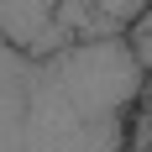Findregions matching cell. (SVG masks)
<instances>
[{"label": "cell", "instance_id": "2", "mask_svg": "<svg viewBox=\"0 0 152 152\" xmlns=\"http://www.w3.org/2000/svg\"><path fill=\"white\" fill-rule=\"evenodd\" d=\"M0 37L31 58L79 47V37L63 26V0H0Z\"/></svg>", "mask_w": 152, "mask_h": 152}, {"label": "cell", "instance_id": "3", "mask_svg": "<svg viewBox=\"0 0 152 152\" xmlns=\"http://www.w3.org/2000/svg\"><path fill=\"white\" fill-rule=\"evenodd\" d=\"M79 5H89V11H94V16H105L115 31H126V26H131V21L152 5V0H79Z\"/></svg>", "mask_w": 152, "mask_h": 152}, {"label": "cell", "instance_id": "5", "mask_svg": "<svg viewBox=\"0 0 152 152\" xmlns=\"http://www.w3.org/2000/svg\"><path fill=\"white\" fill-rule=\"evenodd\" d=\"M121 152H147V147H121Z\"/></svg>", "mask_w": 152, "mask_h": 152}, {"label": "cell", "instance_id": "4", "mask_svg": "<svg viewBox=\"0 0 152 152\" xmlns=\"http://www.w3.org/2000/svg\"><path fill=\"white\" fill-rule=\"evenodd\" d=\"M126 42H131V53L142 58V68L152 74V5L137 16V21H131V26H126Z\"/></svg>", "mask_w": 152, "mask_h": 152}, {"label": "cell", "instance_id": "1", "mask_svg": "<svg viewBox=\"0 0 152 152\" xmlns=\"http://www.w3.org/2000/svg\"><path fill=\"white\" fill-rule=\"evenodd\" d=\"M126 37L31 58L0 37V152H121L147 94Z\"/></svg>", "mask_w": 152, "mask_h": 152}]
</instances>
